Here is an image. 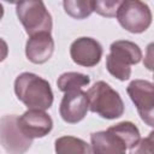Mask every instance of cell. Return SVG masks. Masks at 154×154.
<instances>
[{
	"instance_id": "2e32d148",
	"label": "cell",
	"mask_w": 154,
	"mask_h": 154,
	"mask_svg": "<svg viewBox=\"0 0 154 154\" xmlns=\"http://www.w3.org/2000/svg\"><path fill=\"white\" fill-rule=\"evenodd\" d=\"M63 6L73 19H85L94 12V0H63Z\"/></svg>"
},
{
	"instance_id": "3957f363",
	"label": "cell",
	"mask_w": 154,
	"mask_h": 154,
	"mask_svg": "<svg viewBox=\"0 0 154 154\" xmlns=\"http://www.w3.org/2000/svg\"><path fill=\"white\" fill-rule=\"evenodd\" d=\"M88 106L93 113L105 119H117L124 113V102L108 83L97 81L87 91Z\"/></svg>"
},
{
	"instance_id": "6da1fadb",
	"label": "cell",
	"mask_w": 154,
	"mask_h": 154,
	"mask_svg": "<svg viewBox=\"0 0 154 154\" xmlns=\"http://www.w3.org/2000/svg\"><path fill=\"white\" fill-rule=\"evenodd\" d=\"M14 93L28 108L48 109L53 105V91L45 78L32 72H23L14 81Z\"/></svg>"
},
{
	"instance_id": "5b68a950",
	"label": "cell",
	"mask_w": 154,
	"mask_h": 154,
	"mask_svg": "<svg viewBox=\"0 0 154 154\" xmlns=\"http://www.w3.org/2000/svg\"><path fill=\"white\" fill-rule=\"evenodd\" d=\"M123 29L132 34L146 31L152 24V11L142 0H124L116 14Z\"/></svg>"
},
{
	"instance_id": "4fadbf2b",
	"label": "cell",
	"mask_w": 154,
	"mask_h": 154,
	"mask_svg": "<svg viewBox=\"0 0 154 154\" xmlns=\"http://www.w3.org/2000/svg\"><path fill=\"white\" fill-rule=\"evenodd\" d=\"M108 129L122 140L126 149H134L135 147H137L141 140L138 128L131 122H120L116 125L109 126Z\"/></svg>"
},
{
	"instance_id": "30bf717a",
	"label": "cell",
	"mask_w": 154,
	"mask_h": 154,
	"mask_svg": "<svg viewBox=\"0 0 154 154\" xmlns=\"http://www.w3.org/2000/svg\"><path fill=\"white\" fill-rule=\"evenodd\" d=\"M70 55L75 64L83 67H93L101 60L102 47L93 37H79L71 43Z\"/></svg>"
},
{
	"instance_id": "9c48e42d",
	"label": "cell",
	"mask_w": 154,
	"mask_h": 154,
	"mask_svg": "<svg viewBox=\"0 0 154 154\" xmlns=\"http://www.w3.org/2000/svg\"><path fill=\"white\" fill-rule=\"evenodd\" d=\"M89 111L87 93L77 89L66 91L61 99L59 106V114L65 123L77 124L79 123Z\"/></svg>"
},
{
	"instance_id": "ba28073f",
	"label": "cell",
	"mask_w": 154,
	"mask_h": 154,
	"mask_svg": "<svg viewBox=\"0 0 154 154\" xmlns=\"http://www.w3.org/2000/svg\"><path fill=\"white\" fill-rule=\"evenodd\" d=\"M17 124L20 131L31 140L45 137L53 129V120L43 109L28 108L20 117H17Z\"/></svg>"
},
{
	"instance_id": "5bb4252c",
	"label": "cell",
	"mask_w": 154,
	"mask_h": 154,
	"mask_svg": "<svg viewBox=\"0 0 154 154\" xmlns=\"http://www.w3.org/2000/svg\"><path fill=\"white\" fill-rule=\"evenodd\" d=\"M54 149L59 154H69V153H78V154H88L91 153L90 144L85 141L73 137V136H61L55 140Z\"/></svg>"
},
{
	"instance_id": "ac0fdd59",
	"label": "cell",
	"mask_w": 154,
	"mask_h": 154,
	"mask_svg": "<svg viewBox=\"0 0 154 154\" xmlns=\"http://www.w3.org/2000/svg\"><path fill=\"white\" fill-rule=\"evenodd\" d=\"M8 55V46L4 38L0 37V63L4 61Z\"/></svg>"
},
{
	"instance_id": "e0dca14e",
	"label": "cell",
	"mask_w": 154,
	"mask_h": 154,
	"mask_svg": "<svg viewBox=\"0 0 154 154\" xmlns=\"http://www.w3.org/2000/svg\"><path fill=\"white\" fill-rule=\"evenodd\" d=\"M123 1L124 0H94V12L101 17L113 18Z\"/></svg>"
},
{
	"instance_id": "7c38bea8",
	"label": "cell",
	"mask_w": 154,
	"mask_h": 154,
	"mask_svg": "<svg viewBox=\"0 0 154 154\" xmlns=\"http://www.w3.org/2000/svg\"><path fill=\"white\" fill-rule=\"evenodd\" d=\"M90 149L91 153L117 154L125 153L126 147L114 132L107 129L105 131H96L90 135Z\"/></svg>"
},
{
	"instance_id": "277c9868",
	"label": "cell",
	"mask_w": 154,
	"mask_h": 154,
	"mask_svg": "<svg viewBox=\"0 0 154 154\" xmlns=\"http://www.w3.org/2000/svg\"><path fill=\"white\" fill-rule=\"evenodd\" d=\"M16 13L29 36L38 32H51L52 16L42 0H19Z\"/></svg>"
},
{
	"instance_id": "8992f818",
	"label": "cell",
	"mask_w": 154,
	"mask_h": 154,
	"mask_svg": "<svg viewBox=\"0 0 154 154\" xmlns=\"http://www.w3.org/2000/svg\"><path fill=\"white\" fill-rule=\"evenodd\" d=\"M131 101L137 108L141 119L148 125H154V85L146 79L131 81L126 88Z\"/></svg>"
},
{
	"instance_id": "ffe728a7",
	"label": "cell",
	"mask_w": 154,
	"mask_h": 154,
	"mask_svg": "<svg viewBox=\"0 0 154 154\" xmlns=\"http://www.w3.org/2000/svg\"><path fill=\"white\" fill-rule=\"evenodd\" d=\"M4 1H6V2H8V4H17L19 0H4Z\"/></svg>"
},
{
	"instance_id": "52a82bcc",
	"label": "cell",
	"mask_w": 154,
	"mask_h": 154,
	"mask_svg": "<svg viewBox=\"0 0 154 154\" xmlns=\"http://www.w3.org/2000/svg\"><path fill=\"white\" fill-rule=\"evenodd\" d=\"M16 114H6L0 119V144L8 153L20 154L26 152L32 140L26 137L17 124Z\"/></svg>"
},
{
	"instance_id": "9a60e30c",
	"label": "cell",
	"mask_w": 154,
	"mask_h": 154,
	"mask_svg": "<svg viewBox=\"0 0 154 154\" xmlns=\"http://www.w3.org/2000/svg\"><path fill=\"white\" fill-rule=\"evenodd\" d=\"M89 83H90L89 76L81 72H72V71L60 75V77L57 81V85L59 90H61L63 93L82 89L83 87L89 85Z\"/></svg>"
},
{
	"instance_id": "8fae6325",
	"label": "cell",
	"mask_w": 154,
	"mask_h": 154,
	"mask_svg": "<svg viewBox=\"0 0 154 154\" xmlns=\"http://www.w3.org/2000/svg\"><path fill=\"white\" fill-rule=\"evenodd\" d=\"M54 52V40L51 32H38L29 36L25 45V55L34 64H45Z\"/></svg>"
},
{
	"instance_id": "7a4b0ae2",
	"label": "cell",
	"mask_w": 154,
	"mask_h": 154,
	"mask_svg": "<svg viewBox=\"0 0 154 154\" xmlns=\"http://www.w3.org/2000/svg\"><path fill=\"white\" fill-rule=\"evenodd\" d=\"M142 59V51L132 41L118 40L109 46V54L106 57L107 71L119 81H126L131 76V65Z\"/></svg>"
},
{
	"instance_id": "d6986e66",
	"label": "cell",
	"mask_w": 154,
	"mask_h": 154,
	"mask_svg": "<svg viewBox=\"0 0 154 154\" xmlns=\"http://www.w3.org/2000/svg\"><path fill=\"white\" fill-rule=\"evenodd\" d=\"M2 16H4V7H2V5L0 4V19L2 18Z\"/></svg>"
}]
</instances>
